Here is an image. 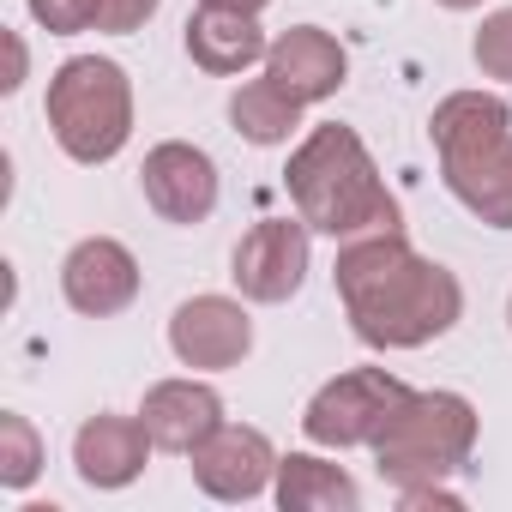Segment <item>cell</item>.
<instances>
[{"label":"cell","instance_id":"cell-9","mask_svg":"<svg viewBox=\"0 0 512 512\" xmlns=\"http://www.w3.org/2000/svg\"><path fill=\"white\" fill-rule=\"evenodd\" d=\"M61 296H67L73 314L109 320V314L133 308V296H139V260L115 235H85L61 260Z\"/></svg>","mask_w":512,"mask_h":512},{"label":"cell","instance_id":"cell-21","mask_svg":"<svg viewBox=\"0 0 512 512\" xmlns=\"http://www.w3.org/2000/svg\"><path fill=\"white\" fill-rule=\"evenodd\" d=\"M151 13H157V0H97V25H91V31L127 37V31H145Z\"/></svg>","mask_w":512,"mask_h":512},{"label":"cell","instance_id":"cell-8","mask_svg":"<svg viewBox=\"0 0 512 512\" xmlns=\"http://www.w3.org/2000/svg\"><path fill=\"white\" fill-rule=\"evenodd\" d=\"M169 350L181 368L193 374H223L235 362H247L253 350V320L241 302L229 296H193L169 314Z\"/></svg>","mask_w":512,"mask_h":512},{"label":"cell","instance_id":"cell-1","mask_svg":"<svg viewBox=\"0 0 512 512\" xmlns=\"http://www.w3.org/2000/svg\"><path fill=\"white\" fill-rule=\"evenodd\" d=\"M332 278L350 332L368 350H422L464 320V284L446 266L422 260L398 229L344 241Z\"/></svg>","mask_w":512,"mask_h":512},{"label":"cell","instance_id":"cell-23","mask_svg":"<svg viewBox=\"0 0 512 512\" xmlns=\"http://www.w3.org/2000/svg\"><path fill=\"white\" fill-rule=\"evenodd\" d=\"M205 7H241V13H266L272 0H205Z\"/></svg>","mask_w":512,"mask_h":512},{"label":"cell","instance_id":"cell-25","mask_svg":"<svg viewBox=\"0 0 512 512\" xmlns=\"http://www.w3.org/2000/svg\"><path fill=\"white\" fill-rule=\"evenodd\" d=\"M506 326H512V302H506Z\"/></svg>","mask_w":512,"mask_h":512},{"label":"cell","instance_id":"cell-24","mask_svg":"<svg viewBox=\"0 0 512 512\" xmlns=\"http://www.w3.org/2000/svg\"><path fill=\"white\" fill-rule=\"evenodd\" d=\"M434 7H446V13H476L482 0H434Z\"/></svg>","mask_w":512,"mask_h":512},{"label":"cell","instance_id":"cell-17","mask_svg":"<svg viewBox=\"0 0 512 512\" xmlns=\"http://www.w3.org/2000/svg\"><path fill=\"white\" fill-rule=\"evenodd\" d=\"M302 109H308V103H296L284 85L253 79V85H241V91L229 97V127H235L247 145H284V139L302 127Z\"/></svg>","mask_w":512,"mask_h":512},{"label":"cell","instance_id":"cell-22","mask_svg":"<svg viewBox=\"0 0 512 512\" xmlns=\"http://www.w3.org/2000/svg\"><path fill=\"white\" fill-rule=\"evenodd\" d=\"M25 85V37L7 31V79H0V91H19Z\"/></svg>","mask_w":512,"mask_h":512},{"label":"cell","instance_id":"cell-5","mask_svg":"<svg viewBox=\"0 0 512 512\" xmlns=\"http://www.w3.org/2000/svg\"><path fill=\"white\" fill-rule=\"evenodd\" d=\"M404 398H410V386H404L398 374H386V368H350V374L326 380V386L308 398L302 434H308L314 446H332V452H344V446H374V434L386 428V416H392Z\"/></svg>","mask_w":512,"mask_h":512},{"label":"cell","instance_id":"cell-4","mask_svg":"<svg viewBox=\"0 0 512 512\" xmlns=\"http://www.w3.org/2000/svg\"><path fill=\"white\" fill-rule=\"evenodd\" d=\"M476 452V404L458 392H410L374 434V464L392 488L446 482Z\"/></svg>","mask_w":512,"mask_h":512},{"label":"cell","instance_id":"cell-14","mask_svg":"<svg viewBox=\"0 0 512 512\" xmlns=\"http://www.w3.org/2000/svg\"><path fill=\"white\" fill-rule=\"evenodd\" d=\"M151 446L157 440L145 434L139 416H91L73 434V470H79L85 488H127L145 470Z\"/></svg>","mask_w":512,"mask_h":512},{"label":"cell","instance_id":"cell-7","mask_svg":"<svg viewBox=\"0 0 512 512\" xmlns=\"http://www.w3.org/2000/svg\"><path fill=\"white\" fill-rule=\"evenodd\" d=\"M139 187H145V205L163 217V223H205L217 211V163L187 145V139H163L145 151V169H139Z\"/></svg>","mask_w":512,"mask_h":512},{"label":"cell","instance_id":"cell-18","mask_svg":"<svg viewBox=\"0 0 512 512\" xmlns=\"http://www.w3.org/2000/svg\"><path fill=\"white\" fill-rule=\"evenodd\" d=\"M43 476V440L19 410H0V488H31Z\"/></svg>","mask_w":512,"mask_h":512},{"label":"cell","instance_id":"cell-11","mask_svg":"<svg viewBox=\"0 0 512 512\" xmlns=\"http://www.w3.org/2000/svg\"><path fill=\"white\" fill-rule=\"evenodd\" d=\"M440 175L470 217H482L488 229H512V127L494 139L440 151Z\"/></svg>","mask_w":512,"mask_h":512},{"label":"cell","instance_id":"cell-13","mask_svg":"<svg viewBox=\"0 0 512 512\" xmlns=\"http://www.w3.org/2000/svg\"><path fill=\"white\" fill-rule=\"evenodd\" d=\"M139 422L163 452L193 458V446H205L223 428V398L205 380H157L139 404Z\"/></svg>","mask_w":512,"mask_h":512},{"label":"cell","instance_id":"cell-12","mask_svg":"<svg viewBox=\"0 0 512 512\" xmlns=\"http://www.w3.org/2000/svg\"><path fill=\"white\" fill-rule=\"evenodd\" d=\"M266 79L284 85L296 103H326L344 91L350 79V55L338 49V37H326L320 25H296L266 49Z\"/></svg>","mask_w":512,"mask_h":512},{"label":"cell","instance_id":"cell-16","mask_svg":"<svg viewBox=\"0 0 512 512\" xmlns=\"http://www.w3.org/2000/svg\"><path fill=\"white\" fill-rule=\"evenodd\" d=\"M278 506L284 512H356L362 506V488L344 464H326L314 452H290L278 458V482H272Z\"/></svg>","mask_w":512,"mask_h":512},{"label":"cell","instance_id":"cell-19","mask_svg":"<svg viewBox=\"0 0 512 512\" xmlns=\"http://www.w3.org/2000/svg\"><path fill=\"white\" fill-rule=\"evenodd\" d=\"M470 55H476V67H482L488 79H506V85H512V7H500V13L482 19Z\"/></svg>","mask_w":512,"mask_h":512},{"label":"cell","instance_id":"cell-15","mask_svg":"<svg viewBox=\"0 0 512 512\" xmlns=\"http://www.w3.org/2000/svg\"><path fill=\"white\" fill-rule=\"evenodd\" d=\"M266 31L260 13H241V7H199L187 19V61L211 79H235L253 61H266Z\"/></svg>","mask_w":512,"mask_h":512},{"label":"cell","instance_id":"cell-3","mask_svg":"<svg viewBox=\"0 0 512 512\" xmlns=\"http://www.w3.org/2000/svg\"><path fill=\"white\" fill-rule=\"evenodd\" d=\"M49 133L73 163H109L133 139V79L121 61L73 55L49 79Z\"/></svg>","mask_w":512,"mask_h":512},{"label":"cell","instance_id":"cell-2","mask_svg":"<svg viewBox=\"0 0 512 512\" xmlns=\"http://www.w3.org/2000/svg\"><path fill=\"white\" fill-rule=\"evenodd\" d=\"M284 181H290L296 217L308 229L332 235V241H362V235L398 229V199L386 193V181H380L356 127H338V121L314 127L296 145Z\"/></svg>","mask_w":512,"mask_h":512},{"label":"cell","instance_id":"cell-6","mask_svg":"<svg viewBox=\"0 0 512 512\" xmlns=\"http://www.w3.org/2000/svg\"><path fill=\"white\" fill-rule=\"evenodd\" d=\"M229 278L247 302L278 308L302 290L308 278V223L302 217H260L241 241H235V260Z\"/></svg>","mask_w":512,"mask_h":512},{"label":"cell","instance_id":"cell-10","mask_svg":"<svg viewBox=\"0 0 512 512\" xmlns=\"http://www.w3.org/2000/svg\"><path fill=\"white\" fill-rule=\"evenodd\" d=\"M193 482L211 500H253L278 482V452L260 428L223 422L205 446H193Z\"/></svg>","mask_w":512,"mask_h":512},{"label":"cell","instance_id":"cell-20","mask_svg":"<svg viewBox=\"0 0 512 512\" xmlns=\"http://www.w3.org/2000/svg\"><path fill=\"white\" fill-rule=\"evenodd\" d=\"M31 19L49 37H79L97 25V0H31Z\"/></svg>","mask_w":512,"mask_h":512}]
</instances>
